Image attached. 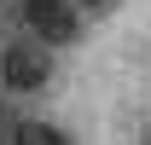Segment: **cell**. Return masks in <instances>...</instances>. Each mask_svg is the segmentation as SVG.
<instances>
[{
  "label": "cell",
  "instance_id": "3",
  "mask_svg": "<svg viewBox=\"0 0 151 145\" xmlns=\"http://www.w3.org/2000/svg\"><path fill=\"white\" fill-rule=\"evenodd\" d=\"M6 134H12V145H64V134L47 128V122H35V116H18Z\"/></svg>",
  "mask_w": 151,
  "mask_h": 145
},
{
  "label": "cell",
  "instance_id": "1",
  "mask_svg": "<svg viewBox=\"0 0 151 145\" xmlns=\"http://www.w3.org/2000/svg\"><path fill=\"white\" fill-rule=\"evenodd\" d=\"M52 87V47L35 35H12L0 47V93L6 99H35Z\"/></svg>",
  "mask_w": 151,
  "mask_h": 145
},
{
  "label": "cell",
  "instance_id": "2",
  "mask_svg": "<svg viewBox=\"0 0 151 145\" xmlns=\"http://www.w3.org/2000/svg\"><path fill=\"white\" fill-rule=\"evenodd\" d=\"M18 23L47 47H70L81 35V6L76 0H18Z\"/></svg>",
  "mask_w": 151,
  "mask_h": 145
},
{
  "label": "cell",
  "instance_id": "4",
  "mask_svg": "<svg viewBox=\"0 0 151 145\" xmlns=\"http://www.w3.org/2000/svg\"><path fill=\"white\" fill-rule=\"evenodd\" d=\"M76 6H81V18H87V12H105L111 0H76Z\"/></svg>",
  "mask_w": 151,
  "mask_h": 145
}]
</instances>
